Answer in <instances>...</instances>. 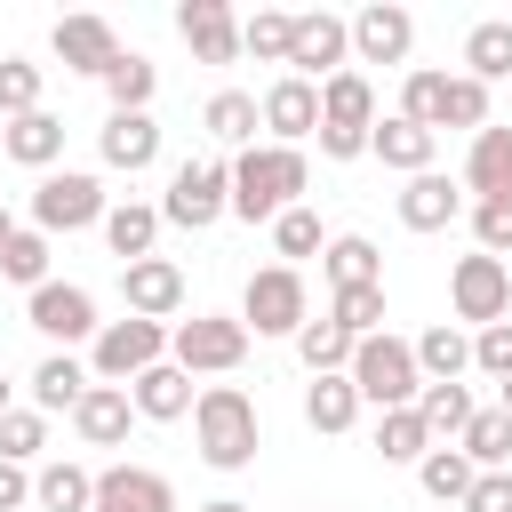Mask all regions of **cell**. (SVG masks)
<instances>
[{"mask_svg": "<svg viewBox=\"0 0 512 512\" xmlns=\"http://www.w3.org/2000/svg\"><path fill=\"white\" fill-rule=\"evenodd\" d=\"M416 480H424V496H432V504H464V496H472V480H480V464H472L464 448H432V456L416 464Z\"/></svg>", "mask_w": 512, "mask_h": 512, "instance_id": "cell-37", "label": "cell"}, {"mask_svg": "<svg viewBox=\"0 0 512 512\" xmlns=\"http://www.w3.org/2000/svg\"><path fill=\"white\" fill-rule=\"evenodd\" d=\"M472 240L488 256H504L512 248V200H472Z\"/></svg>", "mask_w": 512, "mask_h": 512, "instance_id": "cell-49", "label": "cell"}, {"mask_svg": "<svg viewBox=\"0 0 512 512\" xmlns=\"http://www.w3.org/2000/svg\"><path fill=\"white\" fill-rule=\"evenodd\" d=\"M96 160L104 168H152L160 160V120L152 112H104V128H96Z\"/></svg>", "mask_w": 512, "mask_h": 512, "instance_id": "cell-19", "label": "cell"}, {"mask_svg": "<svg viewBox=\"0 0 512 512\" xmlns=\"http://www.w3.org/2000/svg\"><path fill=\"white\" fill-rule=\"evenodd\" d=\"M464 192L472 200H512V128H480L472 152H464Z\"/></svg>", "mask_w": 512, "mask_h": 512, "instance_id": "cell-22", "label": "cell"}, {"mask_svg": "<svg viewBox=\"0 0 512 512\" xmlns=\"http://www.w3.org/2000/svg\"><path fill=\"white\" fill-rule=\"evenodd\" d=\"M272 248H280V264H296V256H320V248H328V232H320V216H312V208H288V216L272 224Z\"/></svg>", "mask_w": 512, "mask_h": 512, "instance_id": "cell-47", "label": "cell"}, {"mask_svg": "<svg viewBox=\"0 0 512 512\" xmlns=\"http://www.w3.org/2000/svg\"><path fill=\"white\" fill-rule=\"evenodd\" d=\"M288 72L296 80H336L352 72V16H328V8H304L296 16V40H288Z\"/></svg>", "mask_w": 512, "mask_h": 512, "instance_id": "cell-10", "label": "cell"}, {"mask_svg": "<svg viewBox=\"0 0 512 512\" xmlns=\"http://www.w3.org/2000/svg\"><path fill=\"white\" fill-rule=\"evenodd\" d=\"M304 184H312V160L296 144H248L232 160V216L240 224H280L288 208H304Z\"/></svg>", "mask_w": 512, "mask_h": 512, "instance_id": "cell-1", "label": "cell"}, {"mask_svg": "<svg viewBox=\"0 0 512 512\" xmlns=\"http://www.w3.org/2000/svg\"><path fill=\"white\" fill-rule=\"evenodd\" d=\"M200 512H248V504H240V496H216V504H200Z\"/></svg>", "mask_w": 512, "mask_h": 512, "instance_id": "cell-52", "label": "cell"}, {"mask_svg": "<svg viewBox=\"0 0 512 512\" xmlns=\"http://www.w3.org/2000/svg\"><path fill=\"white\" fill-rule=\"evenodd\" d=\"M200 128H208L216 144H240V152H248V144H256V128H264V104H256V96H240V88H216V96H208V112H200Z\"/></svg>", "mask_w": 512, "mask_h": 512, "instance_id": "cell-32", "label": "cell"}, {"mask_svg": "<svg viewBox=\"0 0 512 512\" xmlns=\"http://www.w3.org/2000/svg\"><path fill=\"white\" fill-rule=\"evenodd\" d=\"M8 240H16V216H8V208H0V248H8Z\"/></svg>", "mask_w": 512, "mask_h": 512, "instance_id": "cell-53", "label": "cell"}, {"mask_svg": "<svg viewBox=\"0 0 512 512\" xmlns=\"http://www.w3.org/2000/svg\"><path fill=\"white\" fill-rule=\"evenodd\" d=\"M8 408H16V400H8V376H0V416H8Z\"/></svg>", "mask_w": 512, "mask_h": 512, "instance_id": "cell-54", "label": "cell"}, {"mask_svg": "<svg viewBox=\"0 0 512 512\" xmlns=\"http://www.w3.org/2000/svg\"><path fill=\"white\" fill-rule=\"evenodd\" d=\"M104 184L88 168H48L32 184V232H80V224H104Z\"/></svg>", "mask_w": 512, "mask_h": 512, "instance_id": "cell-9", "label": "cell"}, {"mask_svg": "<svg viewBox=\"0 0 512 512\" xmlns=\"http://www.w3.org/2000/svg\"><path fill=\"white\" fill-rule=\"evenodd\" d=\"M0 152H8L16 168H40V176H48V168L64 160V120H56L48 104H40V112H24V120H8V136H0Z\"/></svg>", "mask_w": 512, "mask_h": 512, "instance_id": "cell-25", "label": "cell"}, {"mask_svg": "<svg viewBox=\"0 0 512 512\" xmlns=\"http://www.w3.org/2000/svg\"><path fill=\"white\" fill-rule=\"evenodd\" d=\"M288 40H296V16H288V8H256V16H240V56L288 64Z\"/></svg>", "mask_w": 512, "mask_h": 512, "instance_id": "cell-40", "label": "cell"}, {"mask_svg": "<svg viewBox=\"0 0 512 512\" xmlns=\"http://www.w3.org/2000/svg\"><path fill=\"white\" fill-rule=\"evenodd\" d=\"M464 512H512V472H480L472 496H464Z\"/></svg>", "mask_w": 512, "mask_h": 512, "instance_id": "cell-50", "label": "cell"}, {"mask_svg": "<svg viewBox=\"0 0 512 512\" xmlns=\"http://www.w3.org/2000/svg\"><path fill=\"white\" fill-rule=\"evenodd\" d=\"M24 320H32L48 344H64V352H72V344H96V328H104V320H96V296H88L80 280H48V288H32Z\"/></svg>", "mask_w": 512, "mask_h": 512, "instance_id": "cell-11", "label": "cell"}, {"mask_svg": "<svg viewBox=\"0 0 512 512\" xmlns=\"http://www.w3.org/2000/svg\"><path fill=\"white\" fill-rule=\"evenodd\" d=\"M440 104H448V72H432V64H424V72H408V80H400V112H408V120H424L432 136H440Z\"/></svg>", "mask_w": 512, "mask_h": 512, "instance_id": "cell-45", "label": "cell"}, {"mask_svg": "<svg viewBox=\"0 0 512 512\" xmlns=\"http://www.w3.org/2000/svg\"><path fill=\"white\" fill-rule=\"evenodd\" d=\"M432 448H440V440L424 432L416 408H384V416H376V456H384V464H424Z\"/></svg>", "mask_w": 512, "mask_h": 512, "instance_id": "cell-36", "label": "cell"}, {"mask_svg": "<svg viewBox=\"0 0 512 512\" xmlns=\"http://www.w3.org/2000/svg\"><path fill=\"white\" fill-rule=\"evenodd\" d=\"M352 384H360V400L384 416V408H416V392H424V368H416V344L408 336H360L352 344V368H344Z\"/></svg>", "mask_w": 512, "mask_h": 512, "instance_id": "cell-3", "label": "cell"}, {"mask_svg": "<svg viewBox=\"0 0 512 512\" xmlns=\"http://www.w3.org/2000/svg\"><path fill=\"white\" fill-rule=\"evenodd\" d=\"M264 128H272V144H296L304 152V136H320V88L312 80H296V72H280L264 96Z\"/></svg>", "mask_w": 512, "mask_h": 512, "instance_id": "cell-14", "label": "cell"}, {"mask_svg": "<svg viewBox=\"0 0 512 512\" xmlns=\"http://www.w3.org/2000/svg\"><path fill=\"white\" fill-rule=\"evenodd\" d=\"M240 320H248V336H288V344H296V328L312 320V288H304V272H296V264H264V272H248V288H240Z\"/></svg>", "mask_w": 512, "mask_h": 512, "instance_id": "cell-4", "label": "cell"}, {"mask_svg": "<svg viewBox=\"0 0 512 512\" xmlns=\"http://www.w3.org/2000/svg\"><path fill=\"white\" fill-rule=\"evenodd\" d=\"M296 360H304L312 376H344V368H352V336H344L336 320H304V328H296Z\"/></svg>", "mask_w": 512, "mask_h": 512, "instance_id": "cell-39", "label": "cell"}, {"mask_svg": "<svg viewBox=\"0 0 512 512\" xmlns=\"http://www.w3.org/2000/svg\"><path fill=\"white\" fill-rule=\"evenodd\" d=\"M120 296H128V312L136 320H176L184 312V272L168 264V256H136V264H120Z\"/></svg>", "mask_w": 512, "mask_h": 512, "instance_id": "cell-12", "label": "cell"}, {"mask_svg": "<svg viewBox=\"0 0 512 512\" xmlns=\"http://www.w3.org/2000/svg\"><path fill=\"white\" fill-rule=\"evenodd\" d=\"M168 360H176L184 376H232V368L248 360V320H232V312H192V320L168 328Z\"/></svg>", "mask_w": 512, "mask_h": 512, "instance_id": "cell-5", "label": "cell"}, {"mask_svg": "<svg viewBox=\"0 0 512 512\" xmlns=\"http://www.w3.org/2000/svg\"><path fill=\"white\" fill-rule=\"evenodd\" d=\"M88 384H96V376H88V360H72V352H48V360L32 368V408H40V416H56V408L72 416Z\"/></svg>", "mask_w": 512, "mask_h": 512, "instance_id": "cell-28", "label": "cell"}, {"mask_svg": "<svg viewBox=\"0 0 512 512\" xmlns=\"http://www.w3.org/2000/svg\"><path fill=\"white\" fill-rule=\"evenodd\" d=\"M192 440H200V464L240 472V464H256V448H264V416H256V400H248L240 384H200V400H192Z\"/></svg>", "mask_w": 512, "mask_h": 512, "instance_id": "cell-2", "label": "cell"}, {"mask_svg": "<svg viewBox=\"0 0 512 512\" xmlns=\"http://www.w3.org/2000/svg\"><path fill=\"white\" fill-rule=\"evenodd\" d=\"M0 136H8V120H0Z\"/></svg>", "mask_w": 512, "mask_h": 512, "instance_id": "cell-56", "label": "cell"}, {"mask_svg": "<svg viewBox=\"0 0 512 512\" xmlns=\"http://www.w3.org/2000/svg\"><path fill=\"white\" fill-rule=\"evenodd\" d=\"M16 504H32V472L24 464H0V512H16Z\"/></svg>", "mask_w": 512, "mask_h": 512, "instance_id": "cell-51", "label": "cell"}, {"mask_svg": "<svg viewBox=\"0 0 512 512\" xmlns=\"http://www.w3.org/2000/svg\"><path fill=\"white\" fill-rule=\"evenodd\" d=\"M448 312H456V320H472V336H480V328H496V320H512V264H504V256H488V248L456 256V272H448Z\"/></svg>", "mask_w": 512, "mask_h": 512, "instance_id": "cell-7", "label": "cell"}, {"mask_svg": "<svg viewBox=\"0 0 512 512\" xmlns=\"http://www.w3.org/2000/svg\"><path fill=\"white\" fill-rule=\"evenodd\" d=\"M480 472H512V416H504V400L496 408H472V424H464V440H456Z\"/></svg>", "mask_w": 512, "mask_h": 512, "instance_id": "cell-33", "label": "cell"}, {"mask_svg": "<svg viewBox=\"0 0 512 512\" xmlns=\"http://www.w3.org/2000/svg\"><path fill=\"white\" fill-rule=\"evenodd\" d=\"M120 56H128V48H120V32H112L104 16H56V64H64V72L104 80Z\"/></svg>", "mask_w": 512, "mask_h": 512, "instance_id": "cell-13", "label": "cell"}, {"mask_svg": "<svg viewBox=\"0 0 512 512\" xmlns=\"http://www.w3.org/2000/svg\"><path fill=\"white\" fill-rule=\"evenodd\" d=\"M408 48H416V16H408V8L376 0V8L352 16V56H360V64H408Z\"/></svg>", "mask_w": 512, "mask_h": 512, "instance_id": "cell-16", "label": "cell"}, {"mask_svg": "<svg viewBox=\"0 0 512 512\" xmlns=\"http://www.w3.org/2000/svg\"><path fill=\"white\" fill-rule=\"evenodd\" d=\"M328 320H336L352 344L376 336V328H384V288H336V296H328Z\"/></svg>", "mask_w": 512, "mask_h": 512, "instance_id": "cell-43", "label": "cell"}, {"mask_svg": "<svg viewBox=\"0 0 512 512\" xmlns=\"http://www.w3.org/2000/svg\"><path fill=\"white\" fill-rule=\"evenodd\" d=\"M360 408H368V400H360L352 376H312V384H304V424H312V432H352Z\"/></svg>", "mask_w": 512, "mask_h": 512, "instance_id": "cell-29", "label": "cell"}, {"mask_svg": "<svg viewBox=\"0 0 512 512\" xmlns=\"http://www.w3.org/2000/svg\"><path fill=\"white\" fill-rule=\"evenodd\" d=\"M96 512H176V488L152 464H104L96 472Z\"/></svg>", "mask_w": 512, "mask_h": 512, "instance_id": "cell-18", "label": "cell"}, {"mask_svg": "<svg viewBox=\"0 0 512 512\" xmlns=\"http://www.w3.org/2000/svg\"><path fill=\"white\" fill-rule=\"evenodd\" d=\"M472 368H480V376H496V384H512V320H496V328H480V336H472Z\"/></svg>", "mask_w": 512, "mask_h": 512, "instance_id": "cell-48", "label": "cell"}, {"mask_svg": "<svg viewBox=\"0 0 512 512\" xmlns=\"http://www.w3.org/2000/svg\"><path fill=\"white\" fill-rule=\"evenodd\" d=\"M464 72L488 88V80H512V16H480L464 32Z\"/></svg>", "mask_w": 512, "mask_h": 512, "instance_id": "cell-31", "label": "cell"}, {"mask_svg": "<svg viewBox=\"0 0 512 512\" xmlns=\"http://www.w3.org/2000/svg\"><path fill=\"white\" fill-rule=\"evenodd\" d=\"M176 32H184V48H192L200 64H232V56H240V16H232V0H184V8H176Z\"/></svg>", "mask_w": 512, "mask_h": 512, "instance_id": "cell-15", "label": "cell"}, {"mask_svg": "<svg viewBox=\"0 0 512 512\" xmlns=\"http://www.w3.org/2000/svg\"><path fill=\"white\" fill-rule=\"evenodd\" d=\"M440 128H488V88L472 80V72H448V104H440Z\"/></svg>", "mask_w": 512, "mask_h": 512, "instance_id": "cell-46", "label": "cell"}, {"mask_svg": "<svg viewBox=\"0 0 512 512\" xmlns=\"http://www.w3.org/2000/svg\"><path fill=\"white\" fill-rule=\"evenodd\" d=\"M416 416H424V432H432L440 448H456L464 424H472V392H464V384H424V392H416Z\"/></svg>", "mask_w": 512, "mask_h": 512, "instance_id": "cell-35", "label": "cell"}, {"mask_svg": "<svg viewBox=\"0 0 512 512\" xmlns=\"http://www.w3.org/2000/svg\"><path fill=\"white\" fill-rule=\"evenodd\" d=\"M40 112V64L32 56H0V120Z\"/></svg>", "mask_w": 512, "mask_h": 512, "instance_id": "cell-44", "label": "cell"}, {"mask_svg": "<svg viewBox=\"0 0 512 512\" xmlns=\"http://www.w3.org/2000/svg\"><path fill=\"white\" fill-rule=\"evenodd\" d=\"M320 128H336V136H368V128H376V88H368V72L320 80Z\"/></svg>", "mask_w": 512, "mask_h": 512, "instance_id": "cell-23", "label": "cell"}, {"mask_svg": "<svg viewBox=\"0 0 512 512\" xmlns=\"http://www.w3.org/2000/svg\"><path fill=\"white\" fill-rule=\"evenodd\" d=\"M160 360H168V328H160V320H136V312H128V320H104L96 344H88V376H96V384H136V376L160 368Z\"/></svg>", "mask_w": 512, "mask_h": 512, "instance_id": "cell-6", "label": "cell"}, {"mask_svg": "<svg viewBox=\"0 0 512 512\" xmlns=\"http://www.w3.org/2000/svg\"><path fill=\"white\" fill-rule=\"evenodd\" d=\"M216 216H232V160H184L168 176V200H160V224H184V232H208Z\"/></svg>", "mask_w": 512, "mask_h": 512, "instance_id": "cell-8", "label": "cell"}, {"mask_svg": "<svg viewBox=\"0 0 512 512\" xmlns=\"http://www.w3.org/2000/svg\"><path fill=\"white\" fill-rule=\"evenodd\" d=\"M128 424H136L128 384H88V392H80V408H72V432H80L88 448H120V440H128Z\"/></svg>", "mask_w": 512, "mask_h": 512, "instance_id": "cell-20", "label": "cell"}, {"mask_svg": "<svg viewBox=\"0 0 512 512\" xmlns=\"http://www.w3.org/2000/svg\"><path fill=\"white\" fill-rule=\"evenodd\" d=\"M456 216H464V176L424 168V176L400 184V224H408V232H448Z\"/></svg>", "mask_w": 512, "mask_h": 512, "instance_id": "cell-17", "label": "cell"}, {"mask_svg": "<svg viewBox=\"0 0 512 512\" xmlns=\"http://www.w3.org/2000/svg\"><path fill=\"white\" fill-rule=\"evenodd\" d=\"M368 152H376L384 168H400V176H424V168H432V152H440V136H432L424 120H408V112H384V120H376V136H368Z\"/></svg>", "mask_w": 512, "mask_h": 512, "instance_id": "cell-21", "label": "cell"}, {"mask_svg": "<svg viewBox=\"0 0 512 512\" xmlns=\"http://www.w3.org/2000/svg\"><path fill=\"white\" fill-rule=\"evenodd\" d=\"M416 368H424V384H456V376L472 368V336L448 328V320L424 328V336H416Z\"/></svg>", "mask_w": 512, "mask_h": 512, "instance_id": "cell-34", "label": "cell"}, {"mask_svg": "<svg viewBox=\"0 0 512 512\" xmlns=\"http://www.w3.org/2000/svg\"><path fill=\"white\" fill-rule=\"evenodd\" d=\"M0 280H16V288H48V232H24V224H16V240L0 248Z\"/></svg>", "mask_w": 512, "mask_h": 512, "instance_id": "cell-42", "label": "cell"}, {"mask_svg": "<svg viewBox=\"0 0 512 512\" xmlns=\"http://www.w3.org/2000/svg\"><path fill=\"white\" fill-rule=\"evenodd\" d=\"M40 456H48V416L40 408H8L0 416V464H24L32 472Z\"/></svg>", "mask_w": 512, "mask_h": 512, "instance_id": "cell-41", "label": "cell"}, {"mask_svg": "<svg viewBox=\"0 0 512 512\" xmlns=\"http://www.w3.org/2000/svg\"><path fill=\"white\" fill-rule=\"evenodd\" d=\"M32 504H40V512H96V472L72 464V456H48V464L32 472Z\"/></svg>", "mask_w": 512, "mask_h": 512, "instance_id": "cell-26", "label": "cell"}, {"mask_svg": "<svg viewBox=\"0 0 512 512\" xmlns=\"http://www.w3.org/2000/svg\"><path fill=\"white\" fill-rule=\"evenodd\" d=\"M504 416H512V384H504Z\"/></svg>", "mask_w": 512, "mask_h": 512, "instance_id": "cell-55", "label": "cell"}, {"mask_svg": "<svg viewBox=\"0 0 512 512\" xmlns=\"http://www.w3.org/2000/svg\"><path fill=\"white\" fill-rule=\"evenodd\" d=\"M104 240H112L120 264L152 256V240H160V208H152V200H112V208H104Z\"/></svg>", "mask_w": 512, "mask_h": 512, "instance_id": "cell-30", "label": "cell"}, {"mask_svg": "<svg viewBox=\"0 0 512 512\" xmlns=\"http://www.w3.org/2000/svg\"><path fill=\"white\" fill-rule=\"evenodd\" d=\"M320 272H328V288H384V256L368 232H336L320 248Z\"/></svg>", "mask_w": 512, "mask_h": 512, "instance_id": "cell-27", "label": "cell"}, {"mask_svg": "<svg viewBox=\"0 0 512 512\" xmlns=\"http://www.w3.org/2000/svg\"><path fill=\"white\" fill-rule=\"evenodd\" d=\"M128 400H136V416H144V424H176V416H192V400H200V392H192V376H184L176 360H160V368H144V376L128 384Z\"/></svg>", "mask_w": 512, "mask_h": 512, "instance_id": "cell-24", "label": "cell"}, {"mask_svg": "<svg viewBox=\"0 0 512 512\" xmlns=\"http://www.w3.org/2000/svg\"><path fill=\"white\" fill-rule=\"evenodd\" d=\"M152 88H160V64L152 56H120L112 72H104V96H112V112H152Z\"/></svg>", "mask_w": 512, "mask_h": 512, "instance_id": "cell-38", "label": "cell"}]
</instances>
